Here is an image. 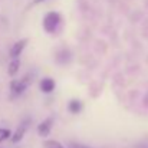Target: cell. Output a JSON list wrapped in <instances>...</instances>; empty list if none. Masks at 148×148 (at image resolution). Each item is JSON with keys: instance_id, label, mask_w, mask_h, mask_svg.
Returning <instances> with one entry per match:
<instances>
[{"instance_id": "12", "label": "cell", "mask_w": 148, "mask_h": 148, "mask_svg": "<svg viewBox=\"0 0 148 148\" xmlns=\"http://www.w3.org/2000/svg\"><path fill=\"white\" fill-rule=\"evenodd\" d=\"M72 148H91V147H85V145H81V144H73Z\"/></svg>"}, {"instance_id": "13", "label": "cell", "mask_w": 148, "mask_h": 148, "mask_svg": "<svg viewBox=\"0 0 148 148\" xmlns=\"http://www.w3.org/2000/svg\"><path fill=\"white\" fill-rule=\"evenodd\" d=\"M42 1H45V0H35L33 3H35V4H39V3H42Z\"/></svg>"}, {"instance_id": "1", "label": "cell", "mask_w": 148, "mask_h": 148, "mask_svg": "<svg viewBox=\"0 0 148 148\" xmlns=\"http://www.w3.org/2000/svg\"><path fill=\"white\" fill-rule=\"evenodd\" d=\"M60 25V14L58 12H49L43 19V29L48 33H53Z\"/></svg>"}, {"instance_id": "6", "label": "cell", "mask_w": 148, "mask_h": 148, "mask_svg": "<svg viewBox=\"0 0 148 148\" xmlns=\"http://www.w3.org/2000/svg\"><path fill=\"white\" fill-rule=\"evenodd\" d=\"M55 86H56V84H55V81H53L52 78H45V79H42V82H40V89H42L45 94L53 92Z\"/></svg>"}, {"instance_id": "2", "label": "cell", "mask_w": 148, "mask_h": 148, "mask_svg": "<svg viewBox=\"0 0 148 148\" xmlns=\"http://www.w3.org/2000/svg\"><path fill=\"white\" fill-rule=\"evenodd\" d=\"M29 81H30L29 76H25V78L20 79V81H12V82H10V91H12V94H13L14 97L22 95V94L26 91V88L29 86Z\"/></svg>"}, {"instance_id": "5", "label": "cell", "mask_w": 148, "mask_h": 148, "mask_svg": "<svg viewBox=\"0 0 148 148\" xmlns=\"http://www.w3.org/2000/svg\"><path fill=\"white\" fill-rule=\"evenodd\" d=\"M26 128H27V121H25L23 124H20L19 125V128L14 131V134L12 135V143H19V141H22L23 140V137H25V134H26Z\"/></svg>"}, {"instance_id": "8", "label": "cell", "mask_w": 148, "mask_h": 148, "mask_svg": "<svg viewBox=\"0 0 148 148\" xmlns=\"http://www.w3.org/2000/svg\"><path fill=\"white\" fill-rule=\"evenodd\" d=\"M68 108H69V111H71L72 114H78V112H81V109H82V102L78 101V99H72V101L69 102Z\"/></svg>"}, {"instance_id": "10", "label": "cell", "mask_w": 148, "mask_h": 148, "mask_svg": "<svg viewBox=\"0 0 148 148\" xmlns=\"http://www.w3.org/2000/svg\"><path fill=\"white\" fill-rule=\"evenodd\" d=\"M10 137H12L10 130H7V128H0V143L6 141V140L10 138Z\"/></svg>"}, {"instance_id": "11", "label": "cell", "mask_w": 148, "mask_h": 148, "mask_svg": "<svg viewBox=\"0 0 148 148\" xmlns=\"http://www.w3.org/2000/svg\"><path fill=\"white\" fill-rule=\"evenodd\" d=\"M69 58H71V53L66 52V50H62V52L58 53V60H59L60 63H62V62H68Z\"/></svg>"}, {"instance_id": "3", "label": "cell", "mask_w": 148, "mask_h": 148, "mask_svg": "<svg viewBox=\"0 0 148 148\" xmlns=\"http://www.w3.org/2000/svg\"><path fill=\"white\" fill-rule=\"evenodd\" d=\"M52 124H53V119L52 118H48V119H45L43 122H40L39 125H38V134L40 135V137H48L50 134V130H52Z\"/></svg>"}, {"instance_id": "4", "label": "cell", "mask_w": 148, "mask_h": 148, "mask_svg": "<svg viewBox=\"0 0 148 148\" xmlns=\"http://www.w3.org/2000/svg\"><path fill=\"white\" fill-rule=\"evenodd\" d=\"M26 43H27V40L22 39V40H17V42L12 46V49H10V56H12V59H17V58L20 56V53L23 52Z\"/></svg>"}, {"instance_id": "9", "label": "cell", "mask_w": 148, "mask_h": 148, "mask_svg": "<svg viewBox=\"0 0 148 148\" xmlns=\"http://www.w3.org/2000/svg\"><path fill=\"white\" fill-rule=\"evenodd\" d=\"M43 147L45 148H65L59 141H55V140H48V141H45Z\"/></svg>"}, {"instance_id": "7", "label": "cell", "mask_w": 148, "mask_h": 148, "mask_svg": "<svg viewBox=\"0 0 148 148\" xmlns=\"http://www.w3.org/2000/svg\"><path fill=\"white\" fill-rule=\"evenodd\" d=\"M19 68H20V60L19 58L17 59H12L10 63H9V68H7V72L10 76H14L17 72H19Z\"/></svg>"}]
</instances>
